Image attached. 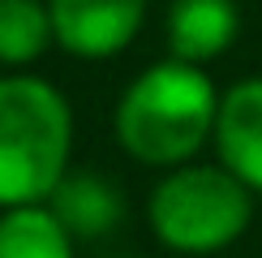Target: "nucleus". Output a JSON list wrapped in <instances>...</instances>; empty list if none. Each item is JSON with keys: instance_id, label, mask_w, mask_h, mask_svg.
<instances>
[{"instance_id": "1", "label": "nucleus", "mask_w": 262, "mask_h": 258, "mask_svg": "<svg viewBox=\"0 0 262 258\" xmlns=\"http://www.w3.org/2000/svg\"><path fill=\"white\" fill-rule=\"evenodd\" d=\"M220 91L211 73L189 60H159L125 86L116 103V138L138 164L181 168L215 138Z\"/></svg>"}, {"instance_id": "2", "label": "nucleus", "mask_w": 262, "mask_h": 258, "mask_svg": "<svg viewBox=\"0 0 262 258\" xmlns=\"http://www.w3.org/2000/svg\"><path fill=\"white\" fill-rule=\"evenodd\" d=\"M73 112L48 78H0V211L48 202L69 177Z\"/></svg>"}, {"instance_id": "3", "label": "nucleus", "mask_w": 262, "mask_h": 258, "mask_svg": "<svg viewBox=\"0 0 262 258\" xmlns=\"http://www.w3.org/2000/svg\"><path fill=\"white\" fill-rule=\"evenodd\" d=\"M245 181L224 164H181L155 185L146 202L150 232L177 254H215L241 241L254 220V198Z\"/></svg>"}, {"instance_id": "4", "label": "nucleus", "mask_w": 262, "mask_h": 258, "mask_svg": "<svg viewBox=\"0 0 262 258\" xmlns=\"http://www.w3.org/2000/svg\"><path fill=\"white\" fill-rule=\"evenodd\" d=\"M52 35L78 60H107L142 30L146 0H48Z\"/></svg>"}, {"instance_id": "5", "label": "nucleus", "mask_w": 262, "mask_h": 258, "mask_svg": "<svg viewBox=\"0 0 262 258\" xmlns=\"http://www.w3.org/2000/svg\"><path fill=\"white\" fill-rule=\"evenodd\" d=\"M211 142L220 150V164L262 193V78H245L220 95Z\"/></svg>"}, {"instance_id": "6", "label": "nucleus", "mask_w": 262, "mask_h": 258, "mask_svg": "<svg viewBox=\"0 0 262 258\" xmlns=\"http://www.w3.org/2000/svg\"><path fill=\"white\" fill-rule=\"evenodd\" d=\"M241 30L236 0H172L168 9V48L177 60L202 64L224 56Z\"/></svg>"}, {"instance_id": "7", "label": "nucleus", "mask_w": 262, "mask_h": 258, "mask_svg": "<svg viewBox=\"0 0 262 258\" xmlns=\"http://www.w3.org/2000/svg\"><path fill=\"white\" fill-rule=\"evenodd\" d=\"M48 207L56 211V220L69 228L73 241H95L125 220L121 189L103 177H91V172H69L48 198Z\"/></svg>"}, {"instance_id": "8", "label": "nucleus", "mask_w": 262, "mask_h": 258, "mask_svg": "<svg viewBox=\"0 0 262 258\" xmlns=\"http://www.w3.org/2000/svg\"><path fill=\"white\" fill-rule=\"evenodd\" d=\"M0 258H73V236L48 202L0 211Z\"/></svg>"}, {"instance_id": "9", "label": "nucleus", "mask_w": 262, "mask_h": 258, "mask_svg": "<svg viewBox=\"0 0 262 258\" xmlns=\"http://www.w3.org/2000/svg\"><path fill=\"white\" fill-rule=\"evenodd\" d=\"M52 35V9L43 0H0V64L21 69L48 52Z\"/></svg>"}]
</instances>
